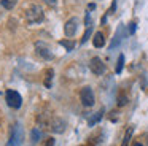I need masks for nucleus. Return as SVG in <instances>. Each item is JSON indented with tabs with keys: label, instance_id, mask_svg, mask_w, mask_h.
I'll return each instance as SVG.
<instances>
[{
	"label": "nucleus",
	"instance_id": "20",
	"mask_svg": "<svg viewBox=\"0 0 148 146\" xmlns=\"http://www.w3.org/2000/svg\"><path fill=\"white\" fill-rule=\"evenodd\" d=\"M43 2H45L46 5H49V6H56V5H58V0H43Z\"/></svg>",
	"mask_w": 148,
	"mask_h": 146
},
{
	"label": "nucleus",
	"instance_id": "4",
	"mask_svg": "<svg viewBox=\"0 0 148 146\" xmlns=\"http://www.w3.org/2000/svg\"><path fill=\"white\" fill-rule=\"evenodd\" d=\"M7 103L8 106L14 108V110H18V108H21V105H23V97L19 95V92L16 91H7Z\"/></svg>",
	"mask_w": 148,
	"mask_h": 146
},
{
	"label": "nucleus",
	"instance_id": "10",
	"mask_svg": "<svg viewBox=\"0 0 148 146\" xmlns=\"http://www.w3.org/2000/svg\"><path fill=\"white\" fill-rule=\"evenodd\" d=\"M123 35H124V29H123V25H121V27H118V32H116L115 38H113V41L110 43V49H113L115 46H118L119 41H121V38H123Z\"/></svg>",
	"mask_w": 148,
	"mask_h": 146
},
{
	"label": "nucleus",
	"instance_id": "15",
	"mask_svg": "<svg viewBox=\"0 0 148 146\" xmlns=\"http://www.w3.org/2000/svg\"><path fill=\"white\" fill-rule=\"evenodd\" d=\"M123 67H124V56H123V54H119L118 63H116V73H121L123 72Z\"/></svg>",
	"mask_w": 148,
	"mask_h": 146
},
{
	"label": "nucleus",
	"instance_id": "13",
	"mask_svg": "<svg viewBox=\"0 0 148 146\" xmlns=\"http://www.w3.org/2000/svg\"><path fill=\"white\" fill-rule=\"evenodd\" d=\"M53 70H48L46 72V76H45V81H43V84L46 86V87H51V83H53Z\"/></svg>",
	"mask_w": 148,
	"mask_h": 146
},
{
	"label": "nucleus",
	"instance_id": "25",
	"mask_svg": "<svg viewBox=\"0 0 148 146\" xmlns=\"http://www.w3.org/2000/svg\"><path fill=\"white\" fill-rule=\"evenodd\" d=\"M94 8H96V5H94V3H91V5L88 6V10H94Z\"/></svg>",
	"mask_w": 148,
	"mask_h": 146
},
{
	"label": "nucleus",
	"instance_id": "27",
	"mask_svg": "<svg viewBox=\"0 0 148 146\" xmlns=\"http://www.w3.org/2000/svg\"><path fill=\"white\" fill-rule=\"evenodd\" d=\"M147 145H148V135H147Z\"/></svg>",
	"mask_w": 148,
	"mask_h": 146
},
{
	"label": "nucleus",
	"instance_id": "24",
	"mask_svg": "<svg viewBox=\"0 0 148 146\" xmlns=\"http://www.w3.org/2000/svg\"><path fill=\"white\" fill-rule=\"evenodd\" d=\"M115 8H116V0L112 3V6H110V10H108V13H112V11H115Z\"/></svg>",
	"mask_w": 148,
	"mask_h": 146
},
{
	"label": "nucleus",
	"instance_id": "18",
	"mask_svg": "<svg viewBox=\"0 0 148 146\" xmlns=\"http://www.w3.org/2000/svg\"><path fill=\"white\" fill-rule=\"evenodd\" d=\"M126 103H127V97H126V95H119L118 97V106H124Z\"/></svg>",
	"mask_w": 148,
	"mask_h": 146
},
{
	"label": "nucleus",
	"instance_id": "3",
	"mask_svg": "<svg viewBox=\"0 0 148 146\" xmlns=\"http://www.w3.org/2000/svg\"><path fill=\"white\" fill-rule=\"evenodd\" d=\"M80 98H81V103H83V106H86V108L92 106L94 102H96L94 92H92V89H91L89 86H86V87L81 89V92H80Z\"/></svg>",
	"mask_w": 148,
	"mask_h": 146
},
{
	"label": "nucleus",
	"instance_id": "23",
	"mask_svg": "<svg viewBox=\"0 0 148 146\" xmlns=\"http://www.w3.org/2000/svg\"><path fill=\"white\" fill-rule=\"evenodd\" d=\"M84 22H86V25H91V16H89V13L86 14V19H84Z\"/></svg>",
	"mask_w": 148,
	"mask_h": 146
},
{
	"label": "nucleus",
	"instance_id": "8",
	"mask_svg": "<svg viewBox=\"0 0 148 146\" xmlns=\"http://www.w3.org/2000/svg\"><path fill=\"white\" fill-rule=\"evenodd\" d=\"M49 129L54 133H62L65 130V121L62 117H53L49 122Z\"/></svg>",
	"mask_w": 148,
	"mask_h": 146
},
{
	"label": "nucleus",
	"instance_id": "22",
	"mask_svg": "<svg viewBox=\"0 0 148 146\" xmlns=\"http://www.w3.org/2000/svg\"><path fill=\"white\" fill-rule=\"evenodd\" d=\"M135 32V22H131L129 24V33H134Z\"/></svg>",
	"mask_w": 148,
	"mask_h": 146
},
{
	"label": "nucleus",
	"instance_id": "11",
	"mask_svg": "<svg viewBox=\"0 0 148 146\" xmlns=\"http://www.w3.org/2000/svg\"><path fill=\"white\" fill-rule=\"evenodd\" d=\"M102 116H103V110L97 111V113H96V114H94V116H92V117H91V119H89V126L92 127L94 124H97V122H99L100 119H102Z\"/></svg>",
	"mask_w": 148,
	"mask_h": 146
},
{
	"label": "nucleus",
	"instance_id": "12",
	"mask_svg": "<svg viewBox=\"0 0 148 146\" xmlns=\"http://www.w3.org/2000/svg\"><path fill=\"white\" fill-rule=\"evenodd\" d=\"M59 44L64 46L67 51H73V48H75V43L72 40H61V41H59Z\"/></svg>",
	"mask_w": 148,
	"mask_h": 146
},
{
	"label": "nucleus",
	"instance_id": "7",
	"mask_svg": "<svg viewBox=\"0 0 148 146\" xmlns=\"http://www.w3.org/2000/svg\"><path fill=\"white\" fill-rule=\"evenodd\" d=\"M35 49H37V54H40L45 60H51L53 59V53L49 51V48H48L46 43H43V41H37Z\"/></svg>",
	"mask_w": 148,
	"mask_h": 146
},
{
	"label": "nucleus",
	"instance_id": "26",
	"mask_svg": "<svg viewBox=\"0 0 148 146\" xmlns=\"http://www.w3.org/2000/svg\"><path fill=\"white\" fill-rule=\"evenodd\" d=\"M134 146H142V145H140V143H134Z\"/></svg>",
	"mask_w": 148,
	"mask_h": 146
},
{
	"label": "nucleus",
	"instance_id": "5",
	"mask_svg": "<svg viewBox=\"0 0 148 146\" xmlns=\"http://www.w3.org/2000/svg\"><path fill=\"white\" fill-rule=\"evenodd\" d=\"M89 68L94 75H103L105 73V63L102 62L100 57H92L89 62Z\"/></svg>",
	"mask_w": 148,
	"mask_h": 146
},
{
	"label": "nucleus",
	"instance_id": "6",
	"mask_svg": "<svg viewBox=\"0 0 148 146\" xmlns=\"http://www.w3.org/2000/svg\"><path fill=\"white\" fill-rule=\"evenodd\" d=\"M78 24H80L78 18H70L64 24V33L67 35V37H73V35L77 33V30H78Z\"/></svg>",
	"mask_w": 148,
	"mask_h": 146
},
{
	"label": "nucleus",
	"instance_id": "17",
	"mask_svg": "<svg viewBox=\"0 0 148 146\" xmlns=\"http://www.w3.org/2000/svg\"><path fill=\"white\" fill-rule=\"evenodd\" d=\"M91 33H92V25H88V29H86V32H84V35H83V38H81V43H86L88 40H89V37H91Z\"/></svg>",
	"mask_w": 148,
	"mask_h": 146
},
{
	"label": "nucleus",
	"instance_id": "9",
	"mask_svg": "<svg viewBox=\"0 0 148 146\" xmlns=\"http://www.w3.org/2000/svg\"><path fill=\"white\" fill-rule=\"evenodd\" d=\"M92 44H94L96 48H102L103 44H105V38H103V33H102V32H96V33H94Z\"/></svg>",
	"mask_w": 148,
	"mask_h": 146
},
{
	"label": "nucleus",
	"instance_id": "1",
	"mask_svg": "<svg viewBox=\"0 0 148 146\" xmlns=\"http://www.w3.org/2000/svg\"><path fill=\"white\" fill-rule=\"evenodd\" d=\"M24 16H26V21L29 24H37V22H42L45 14H43V10L40 8L38 5H30L26 8L24 11Z\"/></svg>",
	"mask_w": 148,
	"mask_h": 146
},
{
	"label": "nucleus",
	"instance_id": "19",
	"mask_svg": "<svg viewBox=\"0 0 148 146\" xmlns=\"http://www.w3.org/2000/svg\"><path fill=\"white\" fill-rule=\"evenodd\" d=\"M2 5H3L7 10H11V8H13L14 3H13V2H10V0H2Z\"/></svg>",
	"mask_w": 148,
	"mask_h": 146
},
{
	"label": "nucleus",
	"instance_id": "2",
	"mask_svg": "<svg viewBox=\"0 0 148 146\" xmlns=\"http://www.w3.org/2000/svg\"><path fill=\"white\" fill-rule=\"evenodd\" d=\"M23 138H24L23 127H21L19 122H16L14 127L11 129V136H10V140H8L7 146H21L23 145Z\"/></svg>",
	"mask_w": 148,
	"mask_h": 146
},
{
	"label": "nucleus",
	"instance_id": "14",
	"mask_svg": "<svg viewBox=\"0 0 148 146\" xmlns=\"http://www.w3.org/2000/svg\"><path fill=\"white\" fill-rule=\"evenodd\" d=\"M132 132H134L132 127H129V129L126 130V135H124V140H123V145L121 146H127L129 145V140H131V136H132Z\"/></svg>",
	"mask_w": 148,
	"mask_h": 146
},
{
	"label": "nucleus",
	"instance_id": "16",
	"mask_svg": "<svg viewBox=\"0 0 148 146\" xmlns=\"http://www.w3.org/2000/svg\"><path fill=\"white\" fill-rule=\"evenodd\" d=\"M30 138H32V141H34V143H37L40 138H42V132H40L38 129H34V130H32V133H30Z\"/></svg>",
	"mask_w": 148,
	"mask_h": 146
},
{
	"label": "nucleus",
	"instance_id": "21",
	"mask_svg": "<svg viewBox=\"0 0 148 146\" xmlns=\"http://www.w3.org/2000/svg\"><path fill=\"white\" fill-rule=\"evenodd\" d=\"M45 146H54V138H48L45 141Z\"/></svg>",
	"mask_w": 148,
	"mask_h": 146
}]
</instances>
